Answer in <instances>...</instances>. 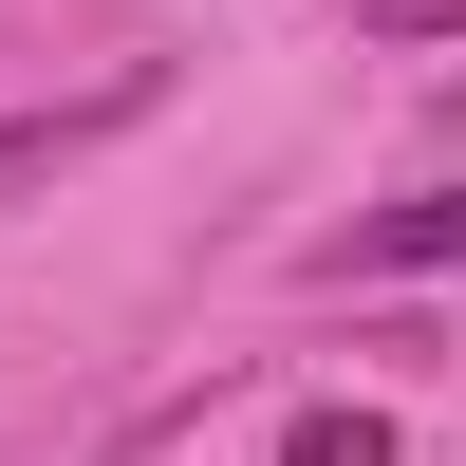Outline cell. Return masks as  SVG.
I'll return each instance as SVG.
<instances>
[{"mask_svg":"<svg viewBox=\"0 0 466 466\" xmlns=\"http://www.w3.org/2000/svg\"><path fill=\"white\" fill-rule=\"evenodd\" d=\"M448 261H466V187H410V206H355V224H336L318 280L355 299V280H448Z\"/></svg>","mask_w":466,"mask_h":466,"instance_id":"obj_1","label":"cell"},{"mask_svg":"<svg viewBox=\"0 0 466 466\" xmlns=\"http://www.w3.org/2000/svg\"><path fill=\"white\" fill-rule=\"evenodd\" d=\"M149 112V75H112V94H56V112H0V206H37V187L75 168V149H112Z\"/></svg>","mask_w":466,"mask_h":466,"instance_id":"obj_2","label":"cell"},{"mask_svg":"<svg viewBox=\"0 0 466 466\" xmlns=\"http://www.w3.org/2000/svg\"><path fill=\"white\" fill-rule=\"evenodd\" d=\"M280 466H392V410H355V392L280 410Z\"/></svg>","mask_w":466,"mask_h":466,"instance_id":"obj_3","label":"cell"},{"mask_svg":"<svg viewBox=\"0 0 466 466\" xmlns=\"http://www.w3.org/2000/svg\"><path fill=\"white\" fill-rule=\"evenodd\" d=\"M355 37H373V56H448V37H466V0H355Z\"/></svg>","mask_w":466,"mask_h":466,"instance_id":"obj_4","label":"cell"}]
</instances>
